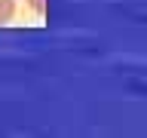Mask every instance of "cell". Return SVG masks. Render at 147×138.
Instances as JSON below:
<instances>
[{
    "instance_id": "1",
    "label": "cell",
    "mask_w": 147,
    "mask_h": 138,
    "mask_svg": "<svg viewBox=\"0 0 147 138\" xmlns=\"http://www.w3.org/2000/svg\"><path fill=\"white\" fill-rule=\"evenodd\" d=\"M16 16V0H0V25H9Z\"/></svg>"
},
{
    "instance_id": "2",
    "label": "cell",
    "mask_w": 147,
    "mask_h": 138,
    "mask_svg": "<svg viewBox=\"0 0 147 138\" xmlns=\"http://www.w3.org/2000/svg\"><path fill=\"white\" fill-rule=\"evenodd\" d=\"M28 3H31V6H34L37 12H40V16H43V12H46V6H43V0H28Z\"/></svg>"
}]
</instances>
